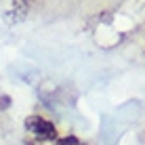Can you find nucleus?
Returning a JSON list of instances; mask_svg holds the SVG:
<instances>
[{
    "label": "nucleus",
    "instance_id": "obj_2",
    "mask_svg": "<svg viewBox=\"0 0 145 145\" xmlns=\"http://www.w3.org/2000/svg\"><path fill=\"white\" fill-rule=\"evenodd\" d=\"M25 131L32 133L34 137L42 139V141H51V139L57 137V131L48 120L40 118V116H27L25 118Z\"/></svg>",
    "mask_w": 145,
    "mask_h": 145
},
{
    "label": "nucleus",
    "instance_id": "obj_1",
    "mask_svg": "<svg viewBox=\"0 0 145 145\" xmlns=\"http://www.w3.org/2000/svg\"><path fill=\"white\" fill-rule=\"evenodd\" d=\"M0 17L7 23H19L27 17V2L25 0H0Z\"/></svg>",
    "mask_w": 145,
    "mask_h": 145
},
{
    "label": "nucleus",
    "instance_id": "obj_4",
    "mask_svg": "<svg viewBox=\"0 0 145 145\" xmlns=\"http://www.w3.org/2000/svg\"><path fill=\"white\" fill-rule=\"evenodd\" d=\"M7 105H8V97L4 95V97H0V109H4Z\"/></svg>",
    "mask_w": 145,
    "mask_h": 145
},
{
    "label": "nucleus",
    "instance_id": "obj_3",
    "mask_svg": "<svg viewBox=\"0 0 145 145\" xmlns=\"http://www.w3.org/2000/svg\"><path fill=\"white\" fill-rule=\"evenodd\" d=\"M57 145H84V143H80L76 137H65V139H59Z\"/></svg>",
    "mask_w": 145,
    "mask_h": 145
}]
</instances>
